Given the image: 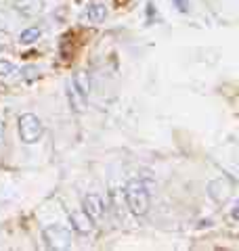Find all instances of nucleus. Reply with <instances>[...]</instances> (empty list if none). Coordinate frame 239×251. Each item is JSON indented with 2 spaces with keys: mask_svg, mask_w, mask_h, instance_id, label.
<instances>
[{
  "mask_svg": "<svg viewBox=\"0 0 239 251\" xmlns=\"http://www.w3.org/2000/svg\"><path fill=\"white\" fill-rule=\"evenodd\" d=\"M126 193V203H128L130 212L135 215H145L149 212V191H147V186L143 182H139V180H130L128 184L124 188Z\"/></svg>",
  "mask_w": 239,
  "mask_h": 251,
  "instance_id": "nucleus-1",
  "label": "nucleus"
},
{
  "mask_svg": "<svg viewBox=\"0 0 239 251\" xmlns=\"http://www.w3.org/2000/svg\"><path fill=\"white\" fill-rule=\"evenodd\" d=\"M42 134H44V126H42L40 117L34 113H25L19 117V138L25 144H34L38 143Z\"/></svg>",
  "mask_w": 239,
  "mask_h": 251,
  "instance_id": "nucleus-2",
  "label": "nucleus"
},
{
  "mask_svg": "<svg viewBox=\"0 0 239 251\" xmlns=\"http://www.w3.org/2000/svg\"><path fill=\"white\" fill-rule=\"evenodd\" d=\"M42 236H44L46 247H51V249L59 251V249H69L72 247V234H69V230L63 228V226H57V224L46 226L44 233H42Z\"/></svg>",
  "mask_w": 239,
  "mask_h": 251,
  "instance_id": "nucleus-3",
  "label": "nucleus"
},
{
  "mask_svg": "<svg viewBox=\"0 0 239 251\" xmlns=\"http://www.w3.org/2000/svg\"><path fill=\"white\" fill-rule=\"evenodd\" d=\"M208 195L216 203H227L231 195H233V184H231L229 178H216L208 184Z\"/></svg>",
  "mask_w": 239,
  "mask_h": 251,
  "instance_id": "nucleus-4",
  "label": "nucleus"
},
{
  "mask_svg": "<svg viewBox=\"0 0 239 251\" xmlns=\"http://www.w3.org/2000/svg\"><path fill=\"white\" fill-rule=\"evenodd\" d=\"M82 212L88 215L90 220H101L103 218V212H105V205H103V199L99 197V195L90 193L86 195V197L82 199Z\"/></svg>",
  "mask_w": 239,
  "mask_h": 251,
  "instance_id": "nucleus-5",
  "label": "nucleus"
},
{
  "mask_svg": "<svg viewBox=\"0 0 239 251\" xmlns=\"http://www.w3.org/2000/svg\"><path fill=\"white\" fill-rule=\"evenodd\" d=\"M15 11L23 17H36L44 11V0H15Z\"/></svg>",
  "mask_w": 239,
  "mask_h": 251,
  "instance_id": "nucleus-6",
  "label": "nucleus"
},
{
  "mask_svg": "<svg viewBox=\"0 0 239 251\" xmlns=\"http://www.w3.org/2000/svg\"><path fill=\"white\" fill-rule=\"evenodd\" d=\"M69 222H72V226L78 230L80 234H88L90 230H93V220L84 212H72L69 214Z\"/></svg>",
  "mask_w": 239,
  "mask_h": 251,
  "instance_id": "nucleus-7",
  "label": "nucleus"
},
{
  "mask_svg": "<svg viewBox=\"0 0 239 251\" xmlns=\"http://www.w3.org/2000/svg\"><path fill=\"white\" fill-rule=\"evenodd\" d=\"M74 88L78 90L84 99L90 94V78H88L86 72H78V73L74 75Z\"/></svg>",
  "mask_w": 239,
  "mask_h": 251,
  "instance_id": "nucleus-8",
  "label": "nucleus"
},
{
  "mask_svg": "<svg viewBox=\"0 0 239 251\" xmlns=\"http://www.w3.org/2000/svg\"><path fill=\"white\" fill-rule=\"evenodd\" d=\"M105 15H107V9H105V4H103V2H95V4H90V6H88L86 17L93 21V23H101V21L105 19Z\"/></svg>",
  "mask_w": 239,
  "mask_h": 251,
  "instance_id": "nucleus-9",
  "label": "nucleus"
},
{
  "mask_svg": "<svg viewBox=\"0 0 239 251\" xmlns=\"http://www.w3.org/2000/svg\"><path fill=\"white\" fill-rule=\"evenodd\" d=\"M40 30L38 27H30V30H25V32H21V36H19V40H21V44H32V42H36L38 38H40Z\"/></svg>",
  "mask_w": 239,
  "mask_h": 251,
  "instance_id": "nucleus-10",
  "label": "nucleus"
},
{
  "mask_svg": "<svg viewBox=\"0 0 239 251\" xmlns=\"http://www.w3.org/2000/svg\"><path fill=\"white\" fill-rule=\"evenodd\" d=\"M82 99H84V96L74 88V84H72V86H69V103L74 105V109H76V111H82V107H84V105H82Z\"/></svg>",
  "mask_w": 239,
  "mask_h": 251,
  "instance_id": "nucleus-11",
  "label": "nucleus"
},
{
  "mask_svg": "<svg viewBox=\"0 0 239 251\" xmlns=\"http://www.w3.org/2000/svg\"><path fill=\"white\" fill-rule=\"evenodd\" d=\"M13 72H15V67H13V63H11V61L0 59V78H6V75H11Z\"/></svg>",
  "mask_w": 239,
  "mask_h": 251,
  "instance_id": "nucleus-12",
  "label": "nucleus"
},
{
  "mask_svg": "<svg viewBox=\"0 0 239 251\" xmlns=\"http://www.w3.org/2000/svg\"><path fill=\"white\" fill-rule=\"evenodd\" d=\"M174 2H177V6H179V9H180L182 13H185V11L189 9V4H187V0H174Z\"/></svg>",
  "mask_w": 239,
  "mask_h": 251,
  "instance_id": "nucleus-13",
  "label": "nucleus"
},
{
  "mask_svg": "<svg viewBox=\"0 0 239 251\" xmlns=\"http://www.w3.org/2000/svg\"><path fill=\"white\" fill-rule=\"evenodd\" d=\"M2 132H4V122L0 120V138H2Z\"/></svg>",
  "mask_w": 239,
  "mask_h": 251,
  "instance_id": "nucleus-14",
  "label": "nucleus"
}]
</instances>
